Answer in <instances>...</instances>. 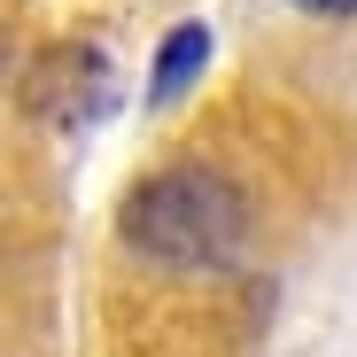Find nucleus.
Returning a JSON list of instances; mask_svg holds the SVG:
<instances>
[{
  "instance_id": "1",
  "label": "nucleus",
  "mask_w": 357,
  "mask_h": 357,
  "mask_svg": "<svg viewBox=\"0 0 357 357\" xmlns=\"http://www.w3.org/2000/svg\"><path fill=\"white\" fill-rule=\"evenodd\" d=\"M125 241L155 264H233L249 241L241 187L218 171H163L140 178L125 202Z\"/></svg>"
},
{
  "instance_id": "2",
  "label": "nucleus",
  "mask_w": 357,
  "mask_h": 357,
  "mask_svg": "<svg viewBox=\"0 0 357 357\" xmlns=\"http://www.w3.org/2000/svg\"><path fill=\"white\" fill-rule=\"evenodd\" d=\"M31 109L47 125H86L109 109V54L101 47H47L31 63Z\"/></svg>"
},
{
  "instance_id": "3",
  "label": "nucleus",
  "mask_w": 357,
  "mask_h": 357,
  "mask_svg": "<svg viewBox=\"0 0 357 357\" xmlns=\"http://www.w3.org/2000/svg\"><path fill=\"white\" fill-rule=\"evenodd\" d=\"M210 63V31L202 24H178L163 47H155V70H148V109H163V101H178L195 86V70Z\"/></svg>"
},
{
  "instance_id": "4",
  "label": "nucleus",
  "mask_w": 357,
  "mask_h": 357,
  "mask_svg": "<svg viewBox=\"0 0 357 357\" xmlns=\"http://www.w3.org/2000/svg\"><path fill=\"white\" fill-rule=\"evenodd\" d=\"M295 8H311V16H357V0H295Z\"/></svg>"
}]
</instances>
